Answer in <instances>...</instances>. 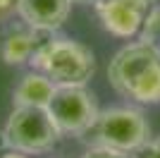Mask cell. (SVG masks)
Masks as SVG:
<instances>
[{
  "mask_svg": "<svg viewBox=\"0 0 160 158\" xmlns=\"http://www.w3.org/2000/svg\"><path fill=\"white\" fill-rule=\"evenodd\" d=\"M0 158H31V156H27V153H19V151H12V149H7V151L0 153Z\"/></svg>",
  "mask_w": 160,
  "mask_h": 158,
  "instance_id": "cell-14",
  "label": "cell"
},
{
  "mask_svg": "<svg viewBox=\"0 0 160 158\" xmlns=\"http://www.w3.org/2000/svg\"><path fill=\"white\" fill-rule=\"evenodd\" d=\"M132 158H160V137L148 139L136 153H132Z\"/></svg>",
  "mask_w": 160,
  "mask_h": 158,
  "instance_id": "cell-12",
  "label": "cell"
},
{
  "mask_svg": "<svg viewBox=\"0 0 160 158\" xmlns=\"http://www.w3.org/2000/svg\"><path fill=\"white\" fill-rule=\"evenodd\" d=\"M19 0H0V22H7L12 14H17Z\"/></svg>",
  "mask_w": 160,
  "mask_h": 158,
  "instance_id": "cell-13",
  "label": "cell"
},
{
  "mask_svg": "<svg viewBox=\"0 0 160 158\" xmlns=\"http://www.w3.org/2000/svg\"><path fill=\"white\" fill-rule=\"evenodd\" d=\"M72 3H81V5H93L96 0H72Z\"/></svg>",
  "mask_w": 160,
  "mask_h": 158,
  "instance_id": "cell-16",
  "label": "cell"
},
{
  "mask_svg": "<svg viewBox=\"0 0 160 158\" xmlns=\"http://www.w3.org/2000/svg\"><path fill=\"white\" fill-rule=\"evenodd\" d=\"M48 34H41L31 26H27L24 22L10 24L0 39V58L2 62L10 67H19L31 62L36 48L41 46V41L46 39Z\"/></svg>",
  "mask_w": 160,
  "mask_h": 158,
  "instance_id": "cell-8",
  "label": "cell"
},
{
  "mask_svg": "<svg viewBox=\"0 0 160 158\" xmlns=\"http://www.w3.org/2000/svg\"><path fill=\"white\" fill-rule=\"evenodd\" d=\"M7 151V139H5V129H0V153Z\"/></svg>",
  "mask_w": 160,
  "mask_h": 158,
  "instance_id": "cell-15",
  "label": "cell"
},
{
  "mask_svg": "<svg viewBox=\"0 0 160 158\" xmlns=\"http://www.w3.org/2000/svg\"><path fill=\"white\" fill-rule=\"evenodd\" d=\"M81 158H132L129 153L115 151V149H108V146H88Z\"/></svg>",
  "mask_w": 160,
  "mask_h": 158,
  "instance_id": "cell-11",
  "label": "cell"
},
{
  "mask_svg": "<svg viewBox=\"0 0 160 158\" xmlns=\"http://www.w3.org/2000/svg\"><path fill=\"white\" fill-rule=\"evenodd\" d=\"M139 39L148 41V43H153V46L160 48V5L153 7V12L148 14L146 24H143V31H141Z\"/></svg>",
  "mask_w": 160,
  "mask_h": 158,
  "instance_id": "cell-10",
  "label": "cell"
},
{
  "mask_svg": "<svg viewBox=\"0 0 160 158\" xmlns=\"http://www.w3.org/2000/svg\"><path fill=\"white\" fill-rule=\"evenodd\" d=\"M48 113L53 115L62 137L81 139L91 132L100 108L86 86H58L48 103Z\"/></svg>",
  "mask_w": 160,
  "mask_h": 158,
  "instance_id": "cell-5",
  "label": "cell"
},
{
  "mask_svg": "<svg viewBox=\"0 0 160 158\" xmlns=\"http://www.w3.org/2000/svg\"><path fill=\"white\" fill-rule=\"evenodd\" d=\"M86 137L91 139V146H108L132 156L151 139V125L139 108L112 105L98 113Z\"/></svg>",
  "mask_w": 160,
  "mask_h": 158,
  "instance_id": "cell-3",
  "label": "cell"
},
{
  "mask_svg": "<svg viewBox=\"0 0 160 158\" xmlns=\"http://www.w3.org/2000/svg\"><path fill=\"white\" fill-rule=\"evenodd\" d=\"M108 82L132 103H160V48L143 39L122 46L108 65Z\"/></svg>",
  "mask_w": 160,
  "mask_h": 158,
  "instance_id": "cell-1",
  "label": "cell"
},
{
  "mask_svg": "<svg viewBox=\"0 0 160 158\" xmlns=\"http://www.w3.org/2000/svg\"><path fill=\"white\" fill-rule=\"evenodd\" d=\"M158 0H96L93 12L100 26L117 39H139Z\"/></svg>",
  "mask_w": 160,
  "mask_h": 158,
  "instance_id": "cell-6",
  "label": "cell"
},
{
  "mask_svg": "<svg viewBox=\"0 0 160 158\" xmlns=\"http://www.w3.org/2000/svg\"><path fill=\"white\" fill-rule=\"evenodd\" d=\"M7 149L27 156H41L53 151V146L62 139L48 108H29V105H12V113L5 122Z\"/></svg>",
  "mask_w": 160,
  "mask_h": 158,
  "instance_id": "cell-4",
  "label": "cell"
},
{
  "mask_svg": "<svg viewBox=\"0 0 160 158\" xmlns=\"http://www.w3.org/2000/svg\"><path fill=\"white\" fill-rule=\"evenodd\" d=\"M29 65L53 79L55 86H86L96 74V55L81 41L48 34Z\"/></svg>",
  "mask_w": 160,
  "mask_h": 158,
  "instance_id": "cell-2",
  "label": "cell"
},
{
  "mask_svg": "<svg viewBox=\"0 0 160 158\" xmlns=\"http://www.w3.org/2000/svg\"><path fill=\"white\" fill-rule=\"evenodd\" d=\"M58 86L38 70H29L19 77L12 91V105H29V108H48Z\"/></svg>",
  "mask_w": 160,
  "mask_h": 158,
  "instance_id": "cell-9",
  "label": "cell"
},
{
  "mask_svg": "<svg viewBox=\"0 0 160 158\" xmlns=\"http://www.w3.org/2000/svg\"><path fill=\"white\" fill-rule=\"evenodd\" d=\"M72 0H19L17 17L41 34H55L72 12Z\"/></svg>",
  "mask_w": 160,
  "mask_h": 158,
  "instance_id": "cell-7",
  "label": "cell"
}]
</instances>
